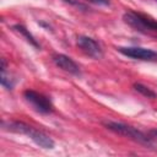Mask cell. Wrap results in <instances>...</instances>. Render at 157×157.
<instances>
[{
    "mask_svg": "<svg viewBox=\"0 0 157 157\" xmlns=\"http://www.w3.org/2000/svg\"><path fill=\"white\" fill-rule=\"evenodd\" d=\"M77 47L88 56L94 58V59H101L103 53L99 47V44L91 37L87 36H80L77 38Z\"/></svg>",
    "mask_w": 157,
    "mask_h": 157,
    "instance_id": "6",
    "label": "cell"
},
{
    "mask_svg": "<svg viewBox=\"0 0 157 157\" xmlns=\"http://www.w3.org/2000/svg\"><path fill=\"white\" fill-rule=\"evenodd\" d=\"M134 88H135L137 92H140L142 96L147 97V98H155V97H156V93H155L153 91H151L148 87H146V86H144V85H141V83H135V85H134Z\"/></svg>",
    "mask_w": 157,
    "mask_h": 157,
    "instance_id": "9",
    "label": "cell"
},
{
    "mask_svg": "<svg viewBox=\"0 0 157 157\" xmlns=\"http://www.w3.org/2000/svg\"><path fill=\"white\" fill-rule=\"evenodd\" d=\"M67 4H71V5H75L76 7H80V9H83V10H86V6L83 5V4H81V2H78L77 0H65Z\"/></svg>",
    "mask_w": 157,
    "mask_h": 157,
    "instance_id": "11",
    "label": "cell"
},
{
    "mask_svg": "<svg viewBox=\"0 0 157 157\" xmlns=\"http://www.w3.org/2000/svg\"><path fill=\"white\" fill-rule=\"evenodd\" d=\"M4 129L7 130V131H11V132H16V134H22V135H26L28 136L36 145H38L39 147L42 148H47V150H50L54 147V141L53 139L44 134L43 131H39L22 121H10V123H4L2 124Z\"/></svg>",
    "mask_w": 157,
    "mask_h": 157,
    "instance_id": "1",
    "label": "cell"
},
{
    "mask_svg": "<svg viewBox=\"0 0 157 157\" xmlns=\"http://www.w3.org/2000/svg\"><path fill=\"white\" fill-rule=\"evenodd\" d=\"M90 2H93L96 5H103V6H107L109 5V0H87Z\"/></svg>",
    "mask_w": 157,
    "mask_h": 157,
    "instance_id": "12",
    "label": "cell"
},
{
    "mask_svg": "<svg viewBox=\"0 0 157 157\" xmlns=\"http://www.w3.org/2000/svg\"><path fill=\"white\" fill-rule=\"evenodd\" d=\"M148 136H150L152 140H156V141H157V129L151 130V131H150V134H148Z\"/></svg>",
    "mask_w": 157,
    "mask_h": 157,
    "instance_id": "13",
    "label": "cell"
},
{
    "mask_svg": "<svg viewBox=\"0 0 157 157\" xmlns=\"http://www.w3.org/2000/svg\"><path fill=\"white\" fill-rule=\"evenodd\" d=\"M123 20L130 27L142 33H157V21L135 11H126L123 15Z\"/></svg>",
    "mask_w": 157,
    "mask_h": 157,
    "instance_id": "3",
    "label": "cell"
},
{
    "mask_svg": "<svg viewBox=\"0 0 157 157\" xmlns=\"http://www.w3.org/2000/svg\"><path fill=\"white\" fill-rule=\"evenodd\" d=\"M12 28H13L16 32H18L21 36H23V37H25V39H26L29 44H32V45H33V47H36V48H39V44L37 43V40L34 39V37L29 33V31H28L26 27H23L22 25H15Z\"/></svg>",
    "mask_w": 157,
    "mask_h": 157,
    "instance_id": "8",
    "label": "cell"
},
{
    "mask_svg": "<svg viewBox=\"0 0 157 157\" xmlns=\"http://www.w3.org/2000/svg\"><path fill=\"white\" fill-rule=\"evenodd\" d=\"M53 60L55 63V65L58 67H60L61 70L71 74V75H80L81 74V70H80V66L67 55L65 54H55L53 56Z\"/></svg>",
    "mask_w": 157,
    "mask_h": 157,
    "instance_id": "7",
    "label": "cell"
},
{
    "mask_svg": "<svg viewBox=\"0 0 157 157\" xmlns=\"http://www.w3.org/2000/svg\"><path fill=\"white\" fill-rule=\"evenodd\" d=\"M0 82H1L2 87H5L6 90H12V88H13V85H15L13 80H12L10 76H7L6 70H1V78H0Z\"/></svg>",
    "mask_w": 157,
    "mask_h": 157,
    "instance_id": "10",
    "label": "cell"
},
{
    "mask_svg": "<svg viewBox=\"0 0 157 157\" xmlns=\"http://www.w3.org/2000/svg\"><path fill=\"white\" fill-rule=\"evenodd\" d=\"M23 97L33 107V109L37 110L38 113H42V114L52 113L53 104H52L50 99L48 97H45L44 94H42L37 91H33V90H26L23 92Z\"/></svg>",
    "mask_w": 157,
    "mask_h": 157,
    "instance_id": "4",
    "label": "cell"
},
{
    "mask_svg": "<svg viewBox=\"0 0 157 157\" xmlns=\"http://www.w3.org/2000/svg\"><path fill=\"white\" fill-rule=\"evenodd\" d=\"M119 53L123 55L136 59V60H142V61H157V52L148 49V48H142V47H119L118 48Z\"/></svg>",
    "mask_w": 157,
    "mask_h": 157,
    "instance_id": "5",
    "label": "cell"
},
{
    "mask_svg": "<svg viewBox=\"0 0 157 157\" xmlns=\"http://www.w3.org/2000/svg\"><path fill=\"white\" fill-rule=\"evenodd\" d=\"M156 1H157V0H156Z\"/></svg>",
    "mask_w": 157,
    "mask_h": 157,
    "instance_id": "14",
    "label": "cell"
},
{
    "mask_svg": "<svg viewBox=\"0 0 157 157\" xmlns=\"http://www.w3.org/2000/svg\"><path fill=\"white\" fill-rule=\"evenodd\" d=\"M104 126L118 134V135H121V136H125V137H129L141 145H145V146H151L152 145V139L147 135H145L144 132H141L140 130H137L136 128H132L130 125H126V124H123V123H118V121H105L104 123Z\"/></svg>",
    "mask_w": 157,
    "mask_h": 157,
    "instance_id": "2",
    "label": "cell"
}]
</instances>
